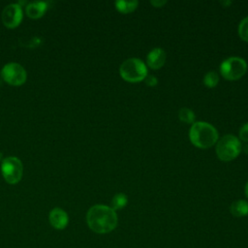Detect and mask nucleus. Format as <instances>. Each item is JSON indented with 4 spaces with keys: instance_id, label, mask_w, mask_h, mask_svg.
<instances>
[{
    "instance_id": "4be33fe9",
    "label": "nucleus",
    "mask_w": 248,
    "mask_h": 248,
    "mask_svg": "<svg viewBox=\"0 0 248 248\" xmlns=\"http://www.w3.org/2000/svg\"><path fill=\"white\" fill-rule=\"evenodd\" d=\"M1 157H2V153L0 152V159H1Z\"/></svg>"
},
{
    "instance_id": "7ed1b4c3",
    "label": "nucleus",
    "mask_w": 248,
    "mask_h": 248,
    "mask_svg": "<svg viewBox=\"0 0 248 248\" xmlns=\"http://www.w3.org/2000/svg\"><path fill=\"white\" fill-rule=\"evenodd\" d=\"M121 77L131 82L140 81L147 76L145 64L139 58H129L122 62L119 68Z\"/></svg>"
},
{
    "instance_id": "6e6552de",
    "label": "nucleus",
    "mask_w": 248,
    "mask_h": 248,
    "mask_svg": "<svg viewBox=\"0 0 248 248\" xmlns=\"http://www.w3.org/2000/svg\"><path fill=\"white\" fill-rule=\"evenodd\" d=\"M22 20V9L19 4L13 3L6 6L2 12V21L5 26L15 28Z\"/></svg>"
},
{
    "instance_id": "9b49d317",
    "label": "nucleus",
    "mask_w": 248,
    "mask_h": 248,
    "mask_svg": "<svg viewBox=\"0 0 248 248\" xmlns=\"http://www.w3.org/2000/svg\"><path fill=\"white\" fill-rule=\"evenodd\" d=\"M47 5L45 1H35L26 6V14L31 18L41 17L46 11Z\"/></svg>"
},
{
    "instance_id": "20e7f679",
    "label": "nucleus",
    "mask_w": 248,
    "mask_h": 248,
    "mask_svg": "<svg viewBox=\"0 0 248 248\" xmlns=\"http://www.w3.org/2000/svg\"><path fill=\"white\" fill-rule=\"evenodd\" d=\"M241 151L240 140L232 136L226 135L219 140L216 146V153L222 161H231L238 156Z\"/></svg>"
},
{
    "instance_id": "412c9836",
    "label": "nucleus",
    "mask_w": 248,
    "mask_h": 248,
    "mask_svg": "<svg viewBox=\"0 0 248 248\" xmlns=\"http://www.w3.org/2000/svg\"><path fill=\"white\" fill-rule=\"evenodd\" d=\"M245 194H246V196L248 198V182L246 183V186H245Z\"/></svg>"
},
{
    "instance_id": "6ab92c4d",
    "label": "nucleus",
    "mask_w": 248,
    "mask_h": 248,
    "mask_svg": "<svg viewBox=\"0 0 248 248\" xmlns=\"http://www.w3.org/2000/svg\"><path fill=\"white\" fill-rule=\"evenodd\" d=\"M144 80H145V83H146L148 86H155V85L157 84V82H158V80H157V78H156V77H155L154 75L146 76L145 78H144Z\"/></svg>"
},
{
    "instance_id": "ddd939ff",
    "label": "nucleus",
    "mask_w": 248,
    "mask_h": 248,
    "mask_svg": "<svg viewBox=\"0 0 248 248\" xmlns=\"http://www.w3.org/2000/svg\"><path fill=\"white\" fill-rule=\"evenodd\" d=\"M138 1H124V0H118L115 2V7L118 11L122 13H130L133 12L138 7Z\"/></svg>"
},
{
    "instance_id": "423d86ee",
    "label": "nucleus",
    "mask_w": 248,
    "mask_h": 248,
    "mask_svg": "<svg viewBox=\"0 0 248 248\" xmlns=\"http://www.w3.org/2000/svg\"><path fill=\"white\" fill-rule=\"evenodd\" d=\"M1 172L4 179L9 184L17 183L21 179L23 173L21 161L14 156L5 158L1 164Z\"/></svg>"
},
{
    "instance_id": "f03ea898",
    "label": "nucleus",
    "mask_w": 248,
    "mask_h": 248,
    "mask_svg": "<svg viewBox=\"0 0 248 248\" xmlns=\"http://www.w3.org/2000/svg\"><path fill=\"white\" fill-rule=\"evenodd\" d=\"M189 137L194 145L200 148H208L217 141L218 132L211 124L198 121L191 126Z\"/></svg>"
},
{
    "instance_id": "aec40b11",
    "label": "nucleus",
    "mask_w": 248,
    "mask_h": 248,
    "mask_svg": "<svg viewBox=\"0 0 248 248\" xmlns=\"http://www.w3.org/2000/svg\"><path fill=\"white\" fill-rule=\"evenodd\" d=\"M150 3L153 5V6H155V7H161L162 5H164V4H166L167 3V1H158V0H153V1H150Z\"/></svg>"
},
{
    "instance_id": "f257e3e1",
    "label": "nucleus",
    "mask_w": 248,
    "mask_h": 248,
    "mask_svg": "<svg viewBox=\"0 0 248 248\" xmlns=\"http://www.w3.org/2000/svg\"><path fill=\"white\" fill-rule=\"evenodd\" d=\"M117 214L110 206L96 204L89 208L86 222L91 231L96 233H108L117 226Z\"/></svg>"
},
{
    "instance_id": "0eeeda50",
    "label": "nucleus",
    "mask_w": 248,
    "mask_h": 248,
    "mask_svg": "<svg viewBox=\"0 0 248 248\" xmlns=\"http://www.w3.org/2000/svg\"><path fill=\"white\" fill-rule=\"evenodd\" d=\"M1 75L6 82L14 86L23 84L27 77L25 69L20 64L15 62L6 64L1 71Z\"/></svg>"
},
{
    "instance_id": "9d476101",
    "label": "nucleus",
    "mask_w": 248,
    "mask_h": 248,
    "mask_svg": "<svg viewBox=\"0 0 248 248\" xmlns=\"http://www.w3.org/2000/svg\"><path fill=\"white\" fill-rule=\"evenodd\" d=\"M147 64L152 69H159L166 61V52L161 47H155L147 54Z\"/></svg>"
},
{
    "instance_id": "4468645a",
    "label": "nucleus",
    "mask_w": 248,
    "mask_h": 248,
    "mask_svg": "<svg viewBox=\"0 0 248 248\" xmlns=\"http://www.w3.org/2000/svg\"><path fill=\"white\" fill-rule=\"evenodd\" d=\"M128 202V198L125 194L123 193H118L116 194L112 200H111V208L113 210H118V209H122L123 207L126 206Z\"/></svg>"
},
{
    "instance_id": "f3484780",
    "label": "nucleus",
    "mask_w": 248,
    "mask_h": 248,
    "mask_svg": "<svg viewBox=\"0 0 248 248\" xmlns=\"http://www.w3.org/2000/svg\"><path fill=\"white\" fill-rule=\"evenodd\" d=\"M238 33L242 40L248 41V16L244 17L238 26Z\"/></svg>"
},
{
    "instance_id": "a211bd4d",
    "label": "nucleus",
    "mask_w": 248,
    "mask_h": 248,
    "mask_svg": "<svg viewBox=\"0 0 248 248\" xmlns=\"http://www.w3.org/2000/svg\"><path fill=\"white\" fill-rule=\"evenodd\" d=\"M239 138L243 141H248V122L241 126L239 130Z\"/></svg>"
},
{
    "instance_id": "f8f14e48",
    "label": "nucleus",
    "mask_w": 248,
    "mask_h": 248,
    "mask_svg": "<svg viewBox=\"0 0 248 248\" xmlns=\"http://www.w3.org/2000/svg\"><path fill=\"white\" fill-rule=\"evenodd\" d=\"M231 213L235 217H243L248 215V202L244 200L234 201L230 206Z\"/></svg>"
},
{
    "instance_id": "39448f33",
    "label": "nucleus",
    "mask_w": 248,
    "mask_h": 248,
    "mask_svg": "<svg viewBox=\"0 0 248 248\" xmlns=\"http://www.w3.org/2000/svg\"><path fill=\"white\" fill-rule=\"evenodd\" d=\"M247 70V63L244 59L236 56L225 59L220 65V72L227 79H238Z\"/></svg>"
},
{
    "instance_id": "2eb2a0df",
    "label": "nucleus",
    "mask_w": 248,
    "mask_h": 248,
    "mask_svg": "<svg viewBox=\"0 0 248 248\" xmlns=\"http://www.w3.org/2000/svg\"><path fill=\"white\" fill-rule=\"evenodd\" d=\"M219 81V76L216 72L210 71L203 77V83L207 87H215Z\"/></svg>"
},
{
    "instance_id": "1a4fd4ad",
    "label": "nucleus",
    "mask_w": 248,
    "mask_h": 248,
    "mask_svg": "<svg viewBox=\"0 0 248 248\" xmlns=\"http://www.w3.org/2000/svg\"><path fill=\"white\" fill-rule=\"evenodd\" d=\"M48 219L50 225L56 230H64L69 223V217L67 212L59 207L51 209L48 215Z\"/></svg>"
},
{
    "instance_id": "dca6fc26",
    "label": "nucleus",
    "mask_w": 248,
    "mask_h": 248,
    "mask_svg": "<svg viewBox=\"0 0 248 248\" xmlns=\"http://www.w3.org/2000/svg\"><path fill=\"white\" fill-rule=\"evenodd\" d=\"M179 119L185 123H192L195 119V114L192 109L188 108H181L178 112Z\"/></svg>"
}]
</instances>
